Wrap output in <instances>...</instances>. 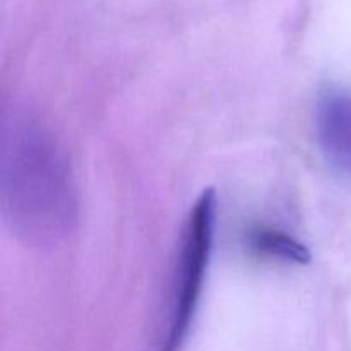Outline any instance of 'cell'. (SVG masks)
<instances>
[{"label":"cell","instance_id":"6da1fadb","mask_svg":"<svg viewBox=\"0 0 351 351\" xmlns=\"http://www.w3.org/2000/svg\"><path fill=\"white\" fill-rule=\"evenodd\" d=\"M0 199L7 223L29 245H55L74 228L77 201L57 141L31 119L3 127Z\"/></svg>","mask_w":351,"mask_h":351},{"label":"cell","instance_id":"7a4b0ae2","mask_svg":"<svg viewBox=\"0 0 351 351\" xmlns=\"http://www.w3.org/2000/svg\"><path fill=\"white\" fill-rule=\"evenodd\" d=\"M216 195L213 189L202 192L189 213L177 259L168 317L154 351H182L194 322L215 235Z\"/></svg>","mask_w":351,"mask_h":351},{"label":"cell","instance_id":"3957f363","mask_svg":"<svg viewBox=\"0 0 351 351\" xmlns=\"http://www.w3.org/2000/svg\"><path fill=\"white\" fill-rule=\"evenodd\" d=\"M315 132L324 160L336 175L351 182V93L329 86L315 108Z\"/></svg>","mask_w":351,"mask_h":351},{"label":"cell","instance_id":"277c9868","mask_svg":"<svg viewBox=\"0 0 351 351\" xmlns=\"http://www.w3.org/2000/svg\"><path fill=\"white\" fill-rule=\"evenodd\" d=\"M250 247L264 256L278 257V259L288 261V263L305 264L311 261V254L305 249L304 243L287 233L278 232V230L259 228L252 232L250 233Z\"/></svg>","mask_w":351,"mask_h":351}]
</instances>
